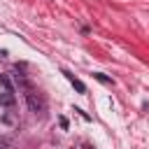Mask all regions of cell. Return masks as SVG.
<instances>
[{"instance_id": "cell-1", "label": "cell", "mask_w": 149, "mask_h": 149, "mask_svg": "<svg viewBox=\"0 0 149 149\" xmlns=\"http://www.w3.org/2000/svg\"><path fill=\"white\" fill-rule=\"evenodd\" d=\"M26 100H28V107H30L35 114L44 116V112H47V100H44L40 93H35V91H33V86H28V88H26Z\"/></svg>"}, {"instance_id": "cell-2", "label": "cell", "mask_w": 149, "mask_h": 149, "mask_svg": "<svg viewBox=\"0 0 149 149\" xmlns=\"http://www.w3.org/2000/svg\"><path fill=\"white\" fill-rule=\"evenodd\" d=\"M63 74L68 77V81H70V84H72V86H74V88H77L79 93H86V86H84V81H81V79H77L74 74H70L68 70H63Z\"/></svg>"}, {"instance_id": "cell-3", "label": "cell", "mask_w": 149, "mask_h": 149, "mask_svg": "<svg viewBox=\"0 0 149 149\" xmlns=\"http://www.w3.org/2000/svg\"><path fill=\"white\" fill-rule=\"evenodd\" d=\"M0 105H14V88H2L0 91Z\"/></svg>"}, {"instance_id": "cell-4", "label": "cell", "mask_w": 149, "mask_h": 149, "mask_svg": "<svg viewBox=\"0 0 149 149\" xmlns=\"http://www.w3.org/2000/svg\"><path fill=\"white\" fill-rule=\"evenodd\" d=\"M93 79H98V81H100V84H105V86H112V84H114V81H112L109 77H105L102 72H93Z\"/></svg>"}, {"instance_id": "cell-5", "label": "cell", "mask_w": 149, "mask_h": 149, "mask_svg": "<svg viewBox=\"0 0 149 149\" xmlns=\"http://www.w3.org/2000/svg\"><path fill=\"white\" fill-rule=\"evenodd\" d=\"M2 121H5V123H14V116H12L9 112H5V114H2Z\"/></svg>"}, {"instance_id": "cell-6", "label": "cell", "mask_w": 149, "mask_h": 149, "mask_svg": "<svg viewBox=\"0 0 149 149\" xmlns=\"http://www.w3.org/2000/svg\"><path fill=\"white\" fill-rule=\"evenodd\" d=\"M74 112H77V114H79V116H81V119H86V121H88V119H91V116H88V114H86V112H84V109H79V107H74Z\"/></svg>"}, {"instance_id": "cell-7", "label": "cell", "mask_w": 149, "mask_h": 149, "mask_svg": "<svg viewBox=\"0 0 149 149\" xmlns=\"http://www.w3.org/2000/svg\"><path fill=\"white\" fill-rule=\"evenodd\" d=\"M58 123H61V128H63V130H68V119H65V116H61V119H58Z\"/></svg>"}]
</instances>
